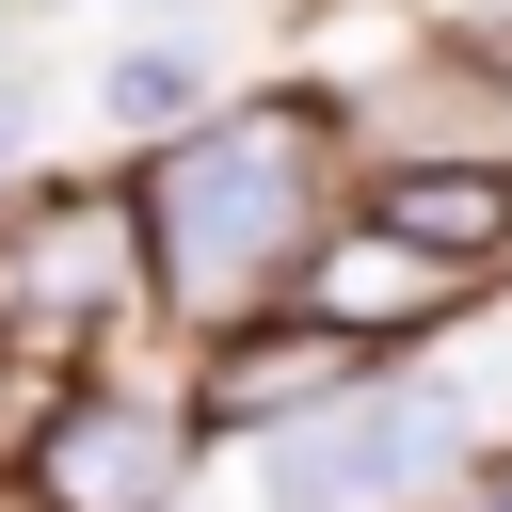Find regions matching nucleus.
<instances>
[{
    "label": "nucleus",
    "instance_id": "obj_1",
    "mask_svg": "<svg viewBox=\"0 0 512 512\" xmlns=\"http://www.w3.org/2000/svg\"><path fill=\"white\" fill-rule=\"evenodd\" d=\"M128 192H144V304H160L176 336H240V320H272L288 272L320 256V224L352 208L336 80L208 96L192 128L128 144Z\"/></svg>",
    "mask_w": 512,
    "mask_h": 512
},
{
    "label": "nucleus",
    "instance_id": "obj_2",
    "mask_svg": "<svg viewBox=\"0 0 512 512\" xmlns=\"http://www.w3.org/2000/svg\"><path fill=\"white\" fill-rule=\"evenodd\" d=\"M224 448H240L256 512H416V496L464 480L480 384H464V368H416V352H368L336 400H304V416H272V432H224Z\"/></svg>",
    "mask_w": 512,
    "mask_h": 512
},
{
    "label": "nucleus",
    "instance_id": "obj_3",
    "mask_svg": "<svg viewBox=\"0 0 512 512\" xmlns=\"http://www.w3.org/2000/svg\"><path fill=\"white\" fill-rule=\"evenodd\" d=\"M144 320V192L112 176H16L0 192V352L16 368H96Z\"/></svg>",
    "mask_w": 512,
    "mask_h": 512
},
{
    "label": "nucleus",
    "instance_id": "obj_4",
    "mask_svg": "<svg viewBox=\"0 0 512 512\" xmlns=\"http://www.w3.org/2000/svg\"><path fill=\"white\" fill-rule=\"evenodd\" d=\"M208 480V416L192 384H144V368H64L16 432V512H192Z\"/></svg>",
    "mask_w": 512,
    "mask_h": 512
},
{
    "label": "nucleus",
    "instance_id": "obj_5",
    "mask_svg": "<svg viewBox=\"0 0 512 512\" xmlns=\"http://www.w3.org/2000/svg\"><path fill=\"white\" fill-rule=\"evenodd\" d=\"M288 304H304V320H336L352 352H416V336H448V320L480 304V272H448L432 240H400V224L336 208V224H320V256L288 272Z\"/></svg>",
    "mask_w": 512,
    "mask_h": 512
},
{
    "label": "nucleus",
    "instance_id": "obj_6",
    "mask_svg": "<svg viewBox=\"0 0 512 512\" xmlns=\"http://www.w3.org/2000/svg\"><path fill=\"white\" fill-rule=\"evenodd\" d=\"M352 208L400 224V240H432L480 288L512 272V144H384V160H352Z\"/></svg>",
    "mask_w": 512,
    "mask_h": 512
},
{
    "label": "nucleus",
    "instance_id": "obj_7",
    "mask_svg": "<svg viewBox=\"0 0 512 512\" xmlns=\"http://www.w3.org/2000/svg\"><path fill=\"white\" fill-rule=\"evenodd\" d=\"M352 368H368V352H352L336 320L272 304V320H240V336H192V416H208V448H224V432H272V416L336 400Z\"/></svg>",
    "mask_w": 512,
    "mask_h": 512
},
{
    "label": "nucleus",
    "instance_id": "obj_8",
    "mask_svg": "<svg viewBox=\"0 0 512 512\" xmlns=\"http://www.w3.org/2000/svg\"><path fill=\"white\" fill-rule=\"evenodd\" d=\"M96 112H112L128 144L192 128V112H208V48H192V32H144V48H112V64H96Z\"/></svg>",
    "mask_w": 512,
    "mask_h": 512
},
{
    "label": "nucleus",
    "instance_id": "obj_9",
    "mask_svg": "<svg viewBox=\"0 0 512 512\" xmlns=\"http://www.w3.org/2000/svg\"><path fill=\"white\" fill-rule=\"evenodd\" d=\"M16 144H32V64H0V192H16Z\"/></svg>",
    "mask_w": 512,
    "mask_h": 512
}]
</instances>
